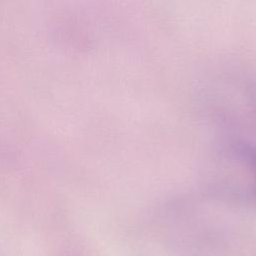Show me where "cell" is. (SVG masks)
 <instances>
[{
  "instance_id": "obj_1",
  "label": "cell",
  "mask_w": 256,
  "mask_h": 256,
  "mask_svg": "<svg viewBox=\"0 0 256 256\" xmlns=\"http://www.w3.org/2000/svg\"><path fill=\"white\" fill-rule=\"evenodd\" d=\"M228 158L244 174V192L256 198V147L238 144L228 151Z\"/></svg>"
}]
</instances>
